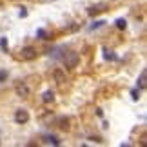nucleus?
<instances>
[{
    "label": "nucleus",
    "instance_id": "14",
    "mask_svg": "<svg viewBox=\"0 0 147 147\" xmlns=\"http://www.w3.org/2000/svg\"><path fill=\"white\" fill-rule=\"evenodd\" d=\"M105 22L104 20H96V22H93V26H91V29H98V27H102Z\"/></svg>",
    "mask_w": 147,
    "mask_h": 147
},
{
    "label": "nucleus",
    "instance_id": "16",
    "mask_svg": "<svg viewBox=\"0 0 147 147\" xmlns=\"http://www.w3.org/2000/svg\"><path fill=\"white\" fill-rule=\"evenodd\" d=\"M131 96H133V100H138L140 98V91H138V89H133V91H131Z\"/></svg>",
    "mask_w": 147,
    "mask_h": 147
},
{
    "label": "nucleus",
    "instance_id": "8",
    "mask_svg": "<svg viewBox=\"0 0 147 147\" xmlns=\"http://www.w3.org/2000/svg\"><path fill=\"white\" fill-rule=\"evenodd\" d=\"M46 142L47 144H53V145H60V140L55 136V134H49V136H46Z\"/></svg>",
    "mask_w": 147,
    "mask_h": 147
},
{
    "label": "nucleus",
    "instance_id": "17",
    "mask_svg": "<svg viewBox=\"0 0 147 147\" xmlns=\"http://www.w3.org/2000/svg\"><path fill=\"white\" fill-rule=\"evenodd\" d=\"M18 16H20V18H26V16H27V11H26V7H20V11H18Z\"/></svg>",
    "mask_w": 147,
    "mask_h": 147
},
{
    "label": "nucleus",
    "instance_id": "5",
    "mask_svg": "<svg viewBox=\"0 0 147 147\" xmlns=\"http://www.w3.org/2000/svg\"><path fill=\"white\" fill-rule=\"evenodd\" d=\"M53 76H55V80L58 82V84H64L65 82V75H64V71H62V69H55Z\"/></svg>",
    "mask_w": 147,
    "mask_h": 147
},
{
    "label": "nucleus",
    "instance_id": "13",
    "mask_svg": "<svg viewBox=\"0 0 147 147\" xmlns=\"http://www.w3.org/2000/svg\"><path fill=\"white\" fill-rule=\"evenodd\" d=\"M36 36H38V38H42V40H46V36H47L46 29H36Z\"/></svg>",
    "mask_w": 147,
    "mask_h": 147
},
{
    "label": "nucleus",
    "instance_id": "7",
    "mask_svg": "<svg viewBox=\"0 0 147 147\" xmlns=\"http://www.w3.org/2000/svg\"><path fill=\"white\" fill-rule=\"evenodd\" d=\"M105 4H98V5H93V7H89V15H94V13H100V11H104Z\"/></svg>",
    "mask_w": 147,
    "mask_h": 147
},
{
    "label": "nucleus",
    "instance_id": "9",
    "mask_svg": "<svg viewBox=\"0 0 147 147\" xmlns=\"http://www.w3.org/2000/svg\"><path fill=\"white\" fill-rule=\"evenodd\" d=\"M104 58H105V60H115L116 55L113 53V51H109V49H104Z\"/></svg>",
    "mask_w": 147,
    "mask_h": 147
},
{
    "label": "nucleus",
    "instance_id": "11",
    "mask_svg": "<svg viewBox=\"0 0 147 147\" xmlns=\"http://www.w3.org/2000/svg\"><path fill=\"white\" fill-rule=\"evenodd\" d=\"M7 47H9V44H7V38H5V36H2V38H0V49H2V51H7Z\"/></svg>",
    "mask_w": 147,
    "mask_h": 147
},
{
    "label": "nucleus",
    "instance_id": "6",
    "mask_svg": "<svg viewBox=\"0 0 147 147\" xmlns=\"http://www.w3.org/2000/svg\"><path fill=\"white\" fill-rule=\"evenodd\" d=\"M42 100L46 102V104H49V102H53V100H55V93H53V91H46V93L42 94Z\"/></svg>",
    "mask_w": 147,
    "mask_h": 147
},
{
    "label": "nucleus",
    "instance_id": "4",
    "mask_svg": "<svg viewBox=\"0 0 147 147\" xmlns=\"http://www.w3.org/2000/svg\"><path fill=\"white\" fill-rule=\"evenodd\" d=\"M15 91L22 98H27V96H29V87H27L24 82H18V84H16V86H15Z\"/></svg>",
    "mask_w": 147,
    "mask_h": 147
},
{
    "label": "nucleus",
    "instance_id": "10",
    "mask_svg": "<svg viewBox=\"0 0 147 147\" xmlns=\"http://www.w3.org/2000/svg\"><path fill=\"white\" fill-rule=\"evenodd\" d=\"M116 27H118V29H125V27H127V20L125 18H118L116 20Z\"/></svg>",
    "mask_w": 147,
    "mask_h": 147
},
{
    "label": "nucleus",
    "instance_id": "18",
    "mask_svg": "<svg viewBox=\"0 0 147 147\" xmlns=\"http://www.w3.org/2000/svg\"><path fill=\"white\" fill-rule=\"evenodd\" d=\"M96 116L102 118V116H104V111H102V109H96Z\"/></svg>",
    "mask_w": 147,
    "mask_h": 147
},
{
    "label": "nucleus",
    "instance_id": "15",
    "mask_svg": "<svg viewBox=\"0 0 147 147\" xmlns=\"http://www.w3.org/2000/svg\"><path fill=\"white\" fill-rule=\"evenodd\" d=\"M138 86L140 87H145V71L140 75V80H138Z\"/></svg>",
    "mask_w": 147,
    "mask_h": 147
},
{
    "label": "nucleus",
    "instance_id": "2",
    "mask_svg": "<svg viewBox=\"0 0 147 147\" xmlns=\"http://www.w3.org/2000/svg\"><path fill=\"white\" fill-rule=\"evenodd\" d=\"M15 122L16 123H27L29 122V113L26 109H16L15 111Z\"/></svg>",
    "mask_w": 147,
    "mask_h": 147
},
{
    "label": "nucleus",
    "instance_id": "3",
    "mask_svg": "<svg viewBox=\"0 0 147 147\" xmlns=\"http://www.w3.org/2000/svg\"><path fill=\"white\" fill-rule=\"evenodd\" d=\"M64 62H65L67 67H76V64H78V55L76 53H65L64 55Z\"/></svg>",
    "mask_w": 147,
    "mask_h": 147
},
{
    "label": "nucleus",
    "instance_id": "1",
    "mask_svg": "<svg viewBox=\"0 0 147 147\" xmlns=\"http://www.w3.org/2000/svg\"><path fill=\"white\" fill-rule=\"evenodd\" d=\"M20 58H22V60H35V58H36V49L31 47V46L22 47V51H20Z\"/></svg>",
    "mask_w": 147,
    "mask_h": 147
},
{
    "label": "nucleus",
    "instance_id": "12",
    "mask_svg": "<svg viewBox=\"0 0 147 147\" xmlns=\"http://www.w3.org/2000/svg\"><path fill=\"white\" fill-rule=\"evenodd\" d=\"M5 80H7V71H5V69H0V84H4Z\"/></svg>",
    "mask_w": 147,
    "mask_h": 147
}]
</instances>
